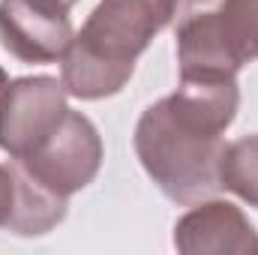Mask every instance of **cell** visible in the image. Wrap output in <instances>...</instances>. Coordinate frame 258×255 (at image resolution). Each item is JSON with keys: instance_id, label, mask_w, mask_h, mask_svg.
Listing matches in <instances>:
<instances>
[{"instance_id": "cell-10", "label": "cell", "mask_w": 258, "mask_h": 255, "mask_svg": "<svg viewBox=\"0 0 258 255\" xmlns=\"http://www.w3.org/2000/svg\"><path fill=\"white\" fill-rule=\"evenodd\" d=\"M216 12L237 54L246 63L258 60V0H222Z\"/></svg>"}, {"instance_id": "cell-1", "label": "cell", "mask_w": 258, "mask_h": 255, "mask_svg": "<svg viewBox=\"0 0 258 255\" xmlns=\"http://www.w3.org/2000/svg\"><path fill=\"white\" fill-rule=\"evenodd\" d=\"M240 108L237 78L180 81L174 93L147 105L135 123L132 147L144 174L174 204L213 198L225 129Z\"/></svg>"}, {"instance_id": "cell-13", "label": "cell", "mask_w": 258, "mask_h": 255, "mask_svg": "<svg viewBox=\"0 0 258 255\" xmlns=\"http://www.w3.org/2000/svg\"><path fill=\"white\" fill-rule=\"evenodd\" d=\"M6 84H9V75H6V72H3V66H0V93H3V87H6Z\"/></svg>"}, {"instance_id": "cell-6", "label": "cell", "mask_w": 258, "mask_h": 255, "mask_svg": "<svg viewBox=\"0 0 258 255\" xmlns=\"http://www.w3.org/2000/svg\"><path fill=\"white\" fill-rule=\"evenodd\" d=\"M69 12L30 0H0V42L21 63H60L72 42Z\"/></svg>"}, {"instance_id": "cell-9", "label": "cell", "mask_w": 258, "mask_h": 255, "mask_svg": "<svg viewBox=\"0 0 258 255\" xmlns=\"http://www.w3.org/2000/svg\"><path fill=\"white\" fill-rule=\"evenodd\" d=\"M219 186L249 207H258V132L225 144L219 159Z\"/></svg>"}, {"instance_id": "cell-5", "label": "cell", "mask_w": 258, "mask_h": 255, "mask_svg": "<svg viewBox=\"0 0 258 255\" xmlns=\"http://www.w3.org/2000/svg\"><path fill=\"white\" fill-rule=\"evenodd\" d=\"M180 255H258V231L246 213L225 198H204L174 222Z\"/></svg>"}, {"instance_id": "cell-4", "label": "cell", "mask_w": 258, "mask_h": 255, "mask_svg": "<svg viewBox=\"0 0 258 255\" xmlns=\"http://www.w3.org/2000/svg\"><path fill=\"white\" fill-rule=\"evenodd\" d=\"M66 87L51 75H24L0 93V150L9 159H24L69 111Z\"/></svg>"}, {"instance_id": "cell-3", "label": "cell", "mask_w": 258, "mask_h": 255, "mask_svg": "<svg viewBox=\"0 0 258 255\" xmlns=\"http://www.w3.org/2000/svg\"><path fill=\"white\" fill-rule=\"evenodd\" d=\"M102 135L93 120L81 111H66L63 120L48 132V138L30 150L24 159H15L33 180L57 195H75L90 186L102 168Z\"/></svg>"}, {"instance_id": "cell-7", "label": "cell", "mask_w": 258, "mask_h": 255, "mask_svg": "<svg viewBox=\"0 0 258 255\" xmlns=\"http://www.w3.org/2000/svg\"><path fill=\"white\" fill-rule=\"evenodd\" d=\"M246 60L231 45L219 12H195L177 27V69L180 81L237 78Z\"/></svg>"}, {"instance_id": "cell-8", "label": "cell", "mask_w": 258, "mask_h": 255, "mask_svg": "<svg viewBox=\"0 0 258 255\" xmlns=\"http://www.w3.org/2000/svg\"><path fill=\"white\" fill-rule=\"evenodd\" d=\"M9 165H12V174H15V210H12V219H9L6 231H12L18 237L48 234L51 228H57L66 219L69 198L45 189L15 159H9Z\"/></svg>"}, {"instance_id": "cell-2", "label": "cell", "mask_w": 258, "mask_h": 255, "mask_svg": "<svg viewBox=\"0 0 258 255\" xmlns=\"http://www.w3.org/2000/svg\"><path fill=\"white\" fill-rule=\"evenodd\" d=\"M180 0H99L81 30L72 36L60 60L66 93L96 102L120 93L129 84L135 60L162 33Z\"/></svg>"}, {"instance_id": "cell-11", "label": "cell", "mask_w": 258, "mask_h": 255, "mask_svg": "<svg viewBox=\"0 0 258 255\" xmlns=\"http://www.w3.org/2000/svg\"><path fill=\"white\" fill-rule=\"evenodd\" d=\"M12 210H15V174H12V165H0V228L9 225L12 219Z\"/></svg>"}, {"instance_id": "cell-12", "label": "cell", "mask_w": 258, "mask_h": 255, "mask_svg": "<svg viewBox=\"0 0 258 255\" xmlns=\"http://www.w3.org/2000/svg\"><path fill=\"white\" fill-rule=\"evenodd\" d=\"M36 6H45V9H54V12H69L78 0H30Z\"/></svg>"}]
</instances>
